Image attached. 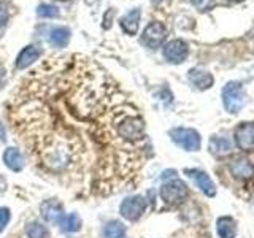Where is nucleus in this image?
<instances>
[{"label":"nucleus","instance_id":"1","mask_svg":"<svg viewBox=\"0 0 254 238\" xmlns=\"http://www.w3.org/2000/svg\"><path fill=\"white\" fill-rule=\"evenodd\" d=\"M222 105L230 115H237L245 105V87L240 81H229L222 87Z\"/></svg>","mask_w":254,"mask_h":238},{"label":"nucleus","instance_id":"2","mask_svg":"<svg viewBox=\"0 0 254 238\" xmlns=\"http://www.w3.org/2000/svg\"><path fill=\"white\" fill-rule=\"evenodd\" d=\"M169 135L175 145H178L185 151H189V153H197L202 146L200 133H198L195 129H189V127H175V129H170Z\"/></svg>","mask_w":254,"mask_h":238},{"label":"nucleus","instance_id":"3","mask_svg":"<svg viewBox=\"0 0 254 238\" xmlns=\"http://www.w3.org/2000/svg\"><path fill=\"white\" fill-rule=\"evenodd\" d=\"M159 195H161L162 202L167 205H180L188 198L189 189L185 181L175 178L164 182L161 186V190H159Z\"/></svg>","mask_w":254,"mask_h":238},{"label":"nucleus","instance_id":"4","mask_svg":"<svg viewBox=\"0 0 254 238\" xmlns=\"http://www.w3.org/2000/svg\"><path fill=\"white\" fill-rule=\"evenodd\" d=\"M118 135L126 141H138L145 135V122L140 116H124L121 121L116 124Z\"/></svg>","mask_w":254,"mask_h":238},{"label":"nucleus","instance_id":"5","mask_svg":"<svg viewBox=\"0 0 254 238\" xmlns=\"http://www.w3.org/2000/svg\"><path fill=\"white\" fill-rule=\"evenodd\" d=\"M146 208H148V202L145 200L143 195H138V194L129 195L121 202V205H119V214H121L124 219L135 222L146 213Z\"/></svg>","mask_w":254,"mask_h":238},{"label":"nucleus","instance_id":"6","mask_svg":"<svg viewBox=\"0 0 254 238\" xmlns=\"http://www.w3.org/2000/svg\"><path fill=\"white\" fill-rule=\"evenodd\" d=\"M164 59L170 63H183L189 56V46L186 42L177 38V40H172L165 46H164Z\"/></svg>","mask_w":254,"mask_h":238},{"label":"nucleus","instance_id":"7","mask_svg":"<svg viewBox=\"0 0 254 238\" xmlns=\"http://www.w3.org/2000/svg\"><path fill=\"white\" fill-rule=\"evenodd\" d=\"M167 37V29L162 22H151L149 26H146V29L143 30V43H145L148 48H151V50H156V48H159L164 40Z\"/></svg>","mask_w":254,"mask_h":238},{"label":"nucleus","instance_id":"8","mask_svg":"<svg viewBox=\"0 0 254 238\" xmlns=\"http://www.w3.org/2000/svg\"><path fill=\"white\" fill-rule=\"evenodd\" d=\"M185 173L195 182V186L202 190L206 197H214L216 195V184L210 178V175L200 170V169H186Z\"/></svg>","mask_w":254,"mask_h":238},{"label":"nucleus","instance_id":"9","mask_svg":"<svg viewBox=\"0 0 254 238\" xmlns=\"http://www.w3.org/2000/svg\"><path fill=\"white\" fill-rule=\"evenodd\" d=\"M40 214H42L43 221H46L48 224H59V221L62 219L64 213V206L59 200L56 198H50V200H45L40 205Z\"/></svg>","mask_w":254,"mask_h":238},{"label":"nucleus","instance_id":"10","mask_svg":"<svg viewBox=\"0 0 254 238\" xmlns=\"http://www.w3.org/2000/svg\"><path fill=\"white\" fill-rule=\"evenodd\" d=\"M235 143L242 151L254 149V122H242L235 129Z\"/></svg>","mask_w":254,"mask_h":238},{"label":"nucleus","instance_id":"11","mask_svg":"<svg viewBox=\"0 0 254 238\" xmlns=\"http://www.w3.org/2000/svg\"><path fill=\"white\" fill-rule=\"evenodd\" d=\"M188 79H189V83L195 86L197 89H200V91H206V89H210V87L213 86L214 83V78L213 75L210 73V71H206L203 68H190L188 71Z\"/></svg>","mask_w":254,"mask_h":238},{"label":"nucleus","instance_id":"12","mask_svg":"<svg viewBox=\"0 0 254 238\" xmlns=\"http://www.w3.org/2000/svg\"><path fill=\"white\" fill-rule=\"evenodd\" d=\"M3 164L10 169L11 172H21L24 170V167H26V157H24V154L21 153V151L18 148H14V146H10V148H6L3 151Z\"/></svg>","mask_w":254,"mask_h":238},{"label":"nucleus","instance_id":"13","mask_svg":"<svg viewBox=\"0 0 254 238\" xmlns=\"http://www.w3.org/2000/svg\"><path fill=\"white\" fill-rule=\"evenodd\" d=\"M42 53H43V51L40 50L38 46H34V45L26 46V48H24V50L18 54V58H16V68H18V70H24V68L30 67L35 60L40 59V56H42Z\"/></svg>","mask_w":254,"mask_h":238},{"label":"nucleus","instance_id":"14","mask_svg":"<svg viewBox=\"0 0 254 238\" xmlns=\"http://www.w3.org/2000/svg\"><path fill=\"white\" fill-rule=\"evenodd\" d=\"M230 173L234 175L237 179H250L254 177V165L248 161V159H235L230 164Z\"/></svg>","mask_w":254,"mask_h":238},{"label":"nucleus","instance_id":"15","mask_svg":"<svg viewBox=\"0 0 254 238\" xmlns=\"http://www.w3.org/2000/svg\"><path fill=\"white\" fill-rule=\"evenodd\" d=\"M58 226L61 229V232L64 234H76L81 230L83 222L78 213H68V214H64Z\"/></svg>","mask_w":254,"mask_h":238},{"label":"nucleus","instance_id":"16","mask_svg":"<svg viewBox=\"0 0 254 238\" xmlns=\"http://www.w3.org/2000/svg\"><path fill=\"white\" fill-rule=\"evenodd\" d=\"M216 232L219 238H235L237 237V222L230 216H221L216 221Z\"/></svg>","mask_w":254,"mask_h":238},{"label":"nucleus","instance_id":"17","mask_svg":"<svg viewBox=\"0 0 254 238\" xmlns=\"http://www.w3.org/2000/svg\"><path fill=\"white\" fill-rule=\"evenodd\" d=\"M208 149L213 156L222 157V156H227L230 151H232V143L224 137H211L208 143Z\"/></svg>","mask_w":254,"mask_h":238},{"label":"nucleus","instance_id":"18","mask_svg":"<svg viewBox=\"0 0 254 238\" xmlns=\"http://www.w3.org/2000/svg\"><path fill=\"white\" fill-rule=\"evenodd\" d=\"M102 237L103 238H126L127 237V229L121 221L111 219L108 221L102 229Z\"/></svg>","mask_w":254,"mask_h":238},{"label":"nucleus","instance_id":"19","mask_svg":"<svg viewBox=\"0 0 254 238\" xmlns=\"http://www.w3.org/2000/svg\"><path fill=\"white\" fill-rule=\"evenodd\" d=\"M140 10L138 8H135V10L129 11L126 16H123L121 19V29L126 32L127 35H135L138 30V24H140Z\"/></svg>","mask_w":254,"mask_h":238},{"label":"nucleus","instance_id":"20","mask_svg":"<svg viewBox=\"0 0 254 238\" xmlns=\"http://www.w3.org/2000/svg\"><path fill=\"white\" fill-rule=\"evenodd\" d=\"M71 32L68 27H53L50 30V35H48V40L50 43L56 48H65L68 45V40H70Z\"/></svg>","mask_w":254,"mask_h":238},{"label":"nucleus","instance_id":"21","mask_svg":"<svg viewBox=\"0 0 254 238\" xmlns=\"http://www.w3.org/2000/svg\"><path fill=\"white\" fill-rule=\"evenodd\" d=\"M26 238H51V232L43 222L30 221L26 226Z\"/></svg>","mask_w":254,"mask_h":238},{"label":"nucleus","instance_id":"22","mask_svg":"<svg viewBox=\"0 0 254 238\" xmlns=\"http://www.w3.org/2000/svg\"><path fill=\"white\" fill-rule=\"evenodd\" d=\"M37 14L40 18H46V19H51V18H58L59 16V8L50 5V3H42L38 5L37 8Z\"/></svg>","mask_w":254,"mask_h":238},{"label":"nucleus","instance_id":"23","mask_svg":"<svg viewBox=\"0 0 254 238\" xmlns=\"http://www.w3.org/2000/svg\"><path fill=\"white\" fill-rule=\"evenodd\" d=\"M11 219V211L6 206H0V234L6 229L8 222Z\"/></svg>","mask_w":254,"mask_h":238},{"label":"nucleus","instance_id":"24","mask_svg":"<svg viewBox=\"0 0 254 238\" xmlns=\"http://www.w3.org/2000/svg\"><path fill=\"white\" fill-rule=\"evenodd\" d=\"M6 22H8V11L3 5H0V29L5 27Z\"/></svg>","mask_w":254,"mask_h":238},{"label":"nucleus","instance_id":"25","mask_svg":"<svg viewBox=\"0 0 254 238\" xmlns=\"http://www.w3.org/2000/svg\"><path fill=\"white\" fill-rule=\"evenodd\" d=\"M5 189H6V179L0 175V194L5 192Z\"/></svg>","mask_w":254,"mask_h":238},{"label":"nucleus","instance_id":"26","mask_svg":"<svg viewBox=\"0 0 254 238\" xmlns=\"http://www.w3.org/2000/svg\"><path fill=\"white\" fill-rule=\"evenodd\" d=\"M0 141H5V127L0 122Z\"/></svg>","mask_w":254,"mask_h":238},{"label":"nucleus","instance_id":"27","mask_svg":"<svg viewBox=\"0 0 254 238\" xmlns=\"http://www.w3.org/2000/svg\"><path fill=\"white\" fill-rule=\"evenodd\" d=\"M195 6H205V0H190Z\"/></svg>","mask_w":254,"mask_h":238},{"label":"nucleus","instance_id":"28","mask_svg":"<svg viewBox=\"0 0 254 238\" xmlns=\"http://www.w3.org/2000/svg\"><path fill=\"white\" fill-rule=\"evenodd\" d=\"M3 76H5V70L0 65V87H2V83H3Z\"/></svg>","mask_w":254,"mask_h":238},{"label":"nucleus","instance_id":"29","mask_svg":"<svg viewBox=\"0 0 254 238\" xmlns=\"http://www.w3.org/2000/svg\"><path fill=\"white\" fill-rule=\"evenodd\" d=\"M59 2H68V0H59Z\"/></svg>","mask_w":254,"mask_h":238},{"label":"nucleus","instance_id":"30","mask_svg":"<svg viewBox=\"0 0 254 238\" xmlns=\"http://www.w3.org/2000/svg\"><path fill=\"white\" fill-rule=\"evenodd\" d=\"M234 2H240V0H234Z\"/></svg>","mask_w":254,"mask_h":238}]
</instances>
